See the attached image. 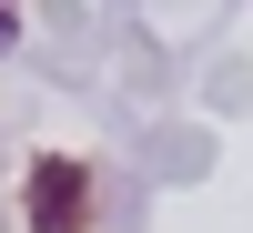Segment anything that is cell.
Returning a JSON list of instances; mask_svg holds the SVG:
<instances>
[{"label": "cell", "instance_id": "1", "mask_svg": "<svg viewBox=\"0 0 253 233\" xmlns=\"http://www.w3.org/2000/svg\"><path fill=\"white\" fill-rule=\"evenodd\" d=\"M20 213H31V233H81V223H91V162L41 152V162H31V193H20Z\"/></svg>", "mask_w": 253, "mask_h": 233}, {"label": "cell", "instance_id": "2", "mask_svg": "<svg viewBox=\"0 0 253 233\" xmlns=\"http://www.w3.org/2000/svg\"><path fill=\"white\" fill-rule=\"evenodd\" d=\"M0 51H20V0H0Z\"/></svg>", "mask_w": 253, "mask_h": 233}]
</instances>
